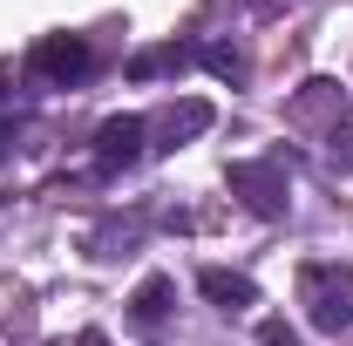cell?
Instances as JSON below:
<instances>
[{
  "instance_id": "obj_1",
  "label": "cell",
  "mask_w": 353,
  "mask_h": 346,
  "mask_svg": "<svg viewBox=\"0 0 353 346\" xmlns=\"http://www.w3.org/2000/svg\"><path fill=\"white\" fill-rule=\"evenodd\" d=\"M299 299H306V319L319 333H347L353 326V265H306Z\"/></svg>"
},
{
  "instance_id": "obj_2",
  "label": "cell",
  "mask_w": 353,
  "mask_h": 346,
  "mask_svg": "<svg viewBox=\"0 0 353 346\" xmlns=\"http://www.w3.org/2000/svg\"><path fill=\"white\" fill-rule=\"evenodd\" d=\"M231 183V197L245 204L252 217H285L292 211V183H285V163H272V156H252V163H231L224 170Z\"/></svg>"
},
{
  "instance_id": "obj_3",
  "label": "cell",
  "mask_w": 353,
  "mask_h": 346,
  "mask_svg": "<svg viewBox=\"0 0 353 346\" xmlns=\"http://www.w3.org/2000/svg\"><path fill=\"white\" fill-rule=\"evenodd\" d=\"M88 75V41L82 34H41V41L28 48V82L41 88H68Z\"/></svg>"
},
{
  "instance_id": "obj_4",
  "label": "cell",
  "mask_w": 353,
  "mask_h": 346,
  "mask_svg": "<svg viewBox=\"0 0 353 346\" xmlns=\"http://www.w3.org/2000/svg\"><path fill=\"white\" fill-rule=\"evenodd\" d=\"M143 136H150L143 116H109L95 130V170H130L136 156H143Z\"/></svg>"
},
{
  "instance_id": "obj_5",
  "label": "cell",
  "mask_w": 353,
  "mask_h": 346,
  "mask_svg": "<svg viewBox=\"0 0 353 346\" xmlns=\"http://www.w3.org/2000/svg\"><path fill=\"white\" fill-rule=\"evenodd\" d=\"M211 123H218V116H211V102H204V95H183V102H170V109H163V123H157V136H163L157 150H176V143L204 136Z\"/></svg>"
},
{
  "instance_id": "obj_6",
  "label": "cell",
  "mask_w": 353,
  "mask_h": 346,
  "mask_svg": "<svg viewBox=\"0 0 353 346\" xmlns=\"http://www.w3.org/2000/svg\"><path fill=\"white\" fill-rule=\"evenodd\" d=\"M197 292L218 305V312H245V305H259V285H252L245 272H224V265H204V272H197Z\"/></svg>"
},
{
  "instance_id": "obj_7",
  "label": "cell",
  "mask_w": 353,
  "mask_h": 346,
  "mask_svg": "<svg viewBox=\"0 0 353 346\" xmlns=\"http://www.w3.org/2000/svg\"><path fill=\"white\" fill-rule=\"evenodd\" d=\"M170 278H163V272H150V278H143V285H136V299H130V312H136V326H163V312H170Z\"/></svg>"
},
{
  "instance_id": "obj_8",
  "label": "cell",
  "mask_w": 353,
  "mask_h": 346,
  "mask_svg": "<svg viewBox=\"0 0 353 346\" xmlns=\"http://www.w3.org/2000/svg\"><path fill=\"white\" fill-rule=\"evenodd\" d=\"M183 61H190V48H143V54L130 61V82H157V75H176Z\"/></svg>"
},
{
  "instance_id": "obj_9",
  "label": "cell",
  "mask_w": 353,
  "mask_h": 346,
  "mask_svg": "<svg viewBox=\"0 0 353 346\" xmlns=\"http://www.w3.org/2000/svg\"><path fill=\"white\" fill-rule=\"evenodd\" d=\"M190 61H204L218 82H245V54L238 48H224V41H204V48H190Z\"/></svg>"
},
{
  "instance_id": "obj_10",
  "label": "cell",
  "mask_w": 353,
  "mask_h": 346,
  "mask_svg": "<svg viewBox=\"0 0 353 346\" xmlns=\"http://www.w3.org/2000/svg\"><path fill=\"white\" fill-rule=\"evenodd\" d=\"M333 102H340V109H347V95H340V88H333V82H306V95H299V102H292V109H299V116H326V109H333Z\"/></svg>"
},
{
  "instance_id": "obj_11",
  "label": "cell",
  "mask_w": 353,
  "mask_h": 346,
  "mask_svg": "<svg viewBox=\"0 0 353 346\" xmlns=\"http://www.w3.org/2000/svg\"><path fill=\"white\" fill-rule=\"evenodd\" d=\"M326 163H333L340 176H353V130H347V136L333 130V150H326Z\"/></svg>"
},
{
  "instance_id": "obj_12",
  "label": "cell",
  "mask_w": 353,
  "mask_h": 346,
  "mask_svg": "<svg viewBox=\"0 0 353 346\" xmlns=\"http://www.w3.org/2000/svg\"><path fill=\"white\" fill-rule=\"evenodd\" d=\"M259 346H299V333H292L285 319H265V326H259Z\"/></svg>"
},
{
  "instance_id": "obj_13",
  "label": "cell",
  "mask_w": 353,
  "mask_h": 346,
  "mask_svg": "<svg viewBox=\"0 0 353 346\" xmlns=\"http://www.w3.org/2000/svg\"><path fill=\"white\" fill-rule=\"evenodd\" d=\"M14 136H21V130H14V123H0V150H7V143H14Z\"/></svg>"
},
{
  "instance_id": "obj_14",
  "label": "cell",
  "mask_w": 353,
  "mask_h": 346,
  "mask_svg": "<svg viewBox=\"0 0 353 346\" xmlns=\"http://www.w3.org/2000/svg\"><path fill=\"white\" fill-rule=\"evenodd\" d=\"M82 346H109V340H102V333H95V326H88V333H82Z\"/></svg>"
}]
</instances>
